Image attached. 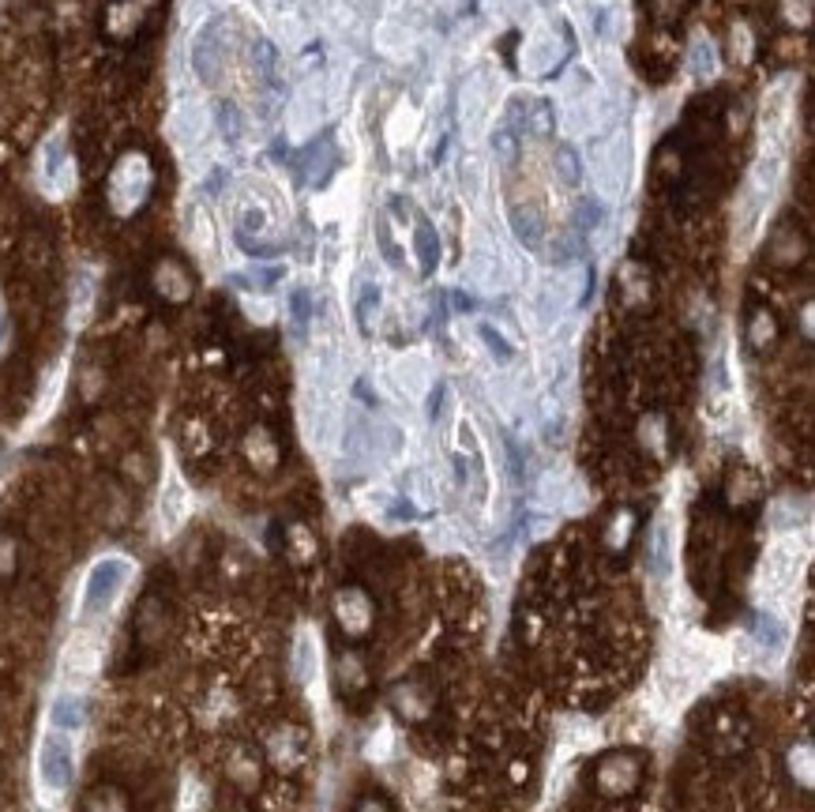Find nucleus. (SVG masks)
I'll return each mask as SVG.
<instances>
[{
    "mask_svg": "<svg viewBox=\"0 0 815 812\" xmlns=\"http://www.w3.org/2000/svg\"><path fill=\"white\" fill-rule=\"evenodd\" d=\"M639 775H643V764L635 752H613L598 764V786L605 794H631L639 786Z\"/></svg>",
    "mask_w": 815,
    "mask_h": 812,
    "instance_id": "20e7f679",
    "label": "nucleus"
},
{
    "mask_svg": "<svg viewBox=\"0 0 815 812\" xmlns=\"http://www.w3.org/2000/svg\"><path fill=\"white\" fill-rule=\"evenodd\" d=\"M316 666H320V647H316L312 636H301L297 647H293V677H297L301 685H308L312 673H316Z\"/></svg>",
    "mask_w": 815,
    "mask_h": 812,
    "instance_id": "1a4fd4ad",
    "label": "nucleus"
},
{
    "mask_svg": "<svg viewBox=\"0 0 815 812\" xmlns=\"http://www.w3.org/2000/svg\"><path fill=\"white\" fill-rule=\"evenodd\" d=\"M49 726L57 734H72V730H83L87 726V700L76 696V692H61L53 707H49Z\"/></svg>",
    "mask_w": 815,
    "mask_h": 812,
    "instance_id": "39448f33",
    "label": "nucleus"
},
{
    "mask_svg": "<svg viewBox=\"0 0 815 812\" xmlns=\"http://www.w3.org/2000/svg\"><path fill=\"white\" fill-rule=\"evenodd\" d=\"M132 576V564L121 557H106L91 568V576L83 583V617H102L113 609V602L121 598V591L128 587Z\"/></svg>",
    "mask_w": 815,
    "mask_h": 812,
    "instance_id": "f257e3e1",
    "label": "nucleus"
},
{
    "mask_svg": "<svg viewBox=\"0 0 815 812\" xmlns=\"http://www.w3.org/2000/svg\"><path fill=\"white\" fill-rule=\"evenodd\" d=\"M752 636H755V643L763 647V651H782L785 647V625H782V617L778 613H755V621H752Z\"/></svg>",
    "mask_w": 815,
    "mask_h": 812,
    "instance_id": "0eeeda50",
    "label": "nucleus"
},
{
    "mask_svg": "<svg viewBox=\"0 0 815 812\" xmlns=\"http://www.w3.org/2000/svg\"><path fill=\"white\" fill-rule=\"evenodd\" d=\"M432 692L421 681H406V685L395 688V707H399V715H406L410 722H421L425 715L432 711Z\"/></svg>",
    "mask_w": 815,
    "mask_h": 812,
    "instance_id": "423d86ee",
    "label": "nucleus"
},
{
    "mask_svg": "<svg viewBox=\"0 0 815 812\" xmlns=\"http://www.w3.org/2000/svg\"><path fill=\"white\" fill-rule=\"evenodd\" d=\"M339 681L346 685V692H361L369 685V673H365V662L357 655H342L339 658Z\"/></svg>",
    "mask_w": 815,
    "mask_h": 812,
    "instance_id": "9b49d317",
    "label": "nucleus"
},
{
    "mask_svg": "<svg viewBox=\"0 0 815 812\" xmlns=\"http://www.w3.org/2000/svg\"><path fill=\"white\" fill-rule=\"evenodd\" d=\"M98 670V643L76 640L68 647V658H64V673L68 677H91Z\"/></svg>",
    "mask_w": 815,
    "mask_h": 812,
    "instance_id": "6e6552de",
    "label": "nucleus"
},
{
    "mask_svg": "<svg viewBox=\"0 0 815 812\" xmlns=\"http://www.w3.org/2000/svg\"><path fill=\"white\" fill-rule=\"evenodd\" d=\"M335 621H339L346 640H354V643L369 640V632L376 628V602L369 598V591L357 587V583L342 587V591L335 594Z\"/></svg>",
    "mask_w": 815,
    "mask_h": 812,
    "instance_id": "7ed1b4c3",
    "label": "nucleus"
},
{
    "mask_svg": "<svg viewBox=\"0 0 815 812\" xmlns=\"http://www.w3.org/2000/svg\"><path fill=\"white\" fill-rule=\"evenodd\" d=\"M162 512H166V527H177L185 516V489L177 482L166 485V497H162Z\"/></svg>",
    "mask_w": 815,
    "mask_h": 812,
    "instance_id": "f8f14e48",
    "label": "nucleus"
},
{
    "mask_svg": "<svg viewBox=\"0 0 815 812\" xmlns=\"http://www.w3.org/2000/svg\"><path fill=\"white\" fill-rule=\"evenodd\" d=\"M620 527H609V549H624V542H628V534H631V512H620Z\"/></svg>",
    "mask_w": 815,
    "mask_h": 812,
    "instance_id": "2eb2a0df",
    "label": "nucleus"
},
{
    "mask_svg": "<svg viewBox=\"0 0 815 812\" xmlns=\"http://www.w3.org/2000/svg\"><path fill=\"white\" fill-rule=\"evenodd\" d=\"M770 339H774V320H770L767 313H755V320H752V343L755 346H767Z\"/></svg>",
    "mask_w": 815,
    "mask_h": 812,
    "instance_id": "4468645a",
    "label": "nucleus"
},
{
    "mask_svg": "<svg viewBox=\"0 0 815 812\" xmlns=\"http://www.w3.org/2000/svg\"><path fill=\"white\" fill-rule=\"evenodd\" d=\"M72 775H76V760H72V745L64 734H46L42 745H38V782L49 797L68 794L72 786Z\"/></svg>",
    "mask_w": 815,
    "mask_h": 812,
    "instance_id": "f03ea898",
    "label": "nucleus"
},
{
    "mask_svg": "<svg viewBox=\"0 0 815 812\" xmlns=\"http://www.w3.org/2000/svg\"><path fill=\"white\" fill-rule=\"evenodd\" d=\"M361 812H387V809L380 805V801H365V805H361Z\"/></svg>",
    "mask_w": 815,
    "mask_h": 812,
    "instance_id": "dca6fc26",
    "label": "nucleus"
},
{
    "mask_svg": "<svg viewBox=\"0 0 815 812\" xmlns=\"http://www.w3.org/2000/svg\"><path fill=\"white\" fill-rule=\"evenodd\" d=\"M646 561H650V572L658 579L669 576V527H658L654 531V538H650V553H646Z\"/></svg>",
    "mask_w": 815,
    "mask_h": 812,
    "instance_id": "9d476101",
    "label": "nucleus"
},
{
    "mask_svg": "<svg viewBox=\"0 0 815 812\" xmlns=\"http://www.w3.org/2000/svg\"><path fill=\"white\" fill-rule=\"evenodd\" d=\"M789 767H793V771L800 767V782L812 786V745H808V741H804L800 749L789 752Z\"/></svg>",
    "mask_w": 815,
    "mask_h": 812,
    "instance_id": "ddd939ff",
    "label": "nucleus"
}]
</instances>
